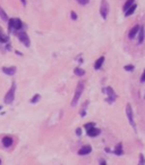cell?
<instances>
[{
  "label": "cell",
  "mask_w": 145,
  "mask_h": 165,
  "mask_svg": "<svg viewBox=\"0 0 145 165\" xmlns=\"http://www.w3.org/2000/svg\"><path fill=\"white\" fill-rule=\"evenodd\" d=\"M82 127H77V129H76V135L77 136H78V137H81L82 136Z\"/></svg>",
  "instance_id": "cell-26"
},
{
  "label": "cell",
  "mask_w": 145,
  "mask_h": 165,
  "mask_svg": "<svg viewBox=\"0 0 145 165\" xmlns=\"http://www.w3.org/2000/svg\"><path fill=\"white\" fill-rule=\"evenodd\" d=\"M144 35H145V32H144V27H141L140 29V32H138V43H141L143 42V40H144Z\"/></svg>",
  "instance_id": "cell-15"
},
{
  "label": "cell",
  "mask_w": 145,
  "mask_h": 165,
  "mask_svg": "<svg viewBox=\"0 0 145 165\" xmlns=\"http://www.w3.org/2000/svg\"><path fill=\"white\" fill-rule=\"evenodd\" d=\"M15 91H16V84H15V82H13V84H11V88L9 89V91L6 93L4 100H5V104H11V102L14 101L15 99Z\"/></svg>",
  "instance_id": "cell-1"
},
{
  "label": "cell",
  "mask_w": 145,
  "mask_h": 165,
  "mask_svg": "<svg viewBox=\"0 0 145 165\" xmlns=\"http://www.w3.org/2000/svg\"><path fill=\"white\" fill-rule=\"evenodd\" d=\"M140 164H145V158H144V155L143 154H140Z\"/></svg>",
  "instance_id": "cell-24"
},
{
  "label": "cell",
  "mask_w": 145,
  "mask_h": 165,
  "mask_svg": "<svg viewBox=\"0 0 145 165\" xmlns=\"http://www.w3.org/2000/svg\"><path fill=\"white\" fill-rule=\"evenodd\" d=\"M23 27V23L19 18H10L9 20V29L10 30H20Z\"/></svg>",
  "instance_id": "cell-3"
},
{
  "label": "cell",
  "mask_w": 145,
  "mask_h": 165,
  "mask_svg": "<svg viewBox=\"0 0 145 165\" xmlns=\"http://www.w3.org/2000/svg\"><path fill=\"white\" fill-rule=\"evenodd\" d=\"M99 163H100V164H102V165H106L107 163H106V161H104V160H101L100 162H99Z\"/></svg>",
  "instance_id": "cell-29"
},
{
  "label": "cell",
  "mask_w": 145,
  "mask_h": 165,
  "mask_svg": "<svg viewBox=\"0 0 145 165\" xmlns=\"http://www.w3.org/2000/svg\"><path fill=\"white\" fill-rule=\"evenodd\" d=\"M115 152L116 155H118V156H121L122 154H124V150H122V145L121 144H118V146L116 147V149H115Z\"/></svg>",
  "instance_id": "cell-16"
},
{
  "label": "cell",
  "mask_w": 145,
  "mask_h": 165,
  "mask_svg": "<svg viewBox=\"0 0 145 165\" xmlns=\"http://www.w3.org/2000/svg\"><path fill=\"white\" fill-rule=\"evenodd\" d=\"M94 125H95V123H93V122H92V123H86L85 127H86V130H88V129H91V127H93Z\"/></svg>",
  "instance_id": "cell-25"
},
{
  "label": "cell",
  "mask_w": 145,
  "mask_h": 165,
  "mask_svg": "<svg viewBox=\"0 0 145 165\" xmlns=\"http://www.w3.org/2000/svg\"><path fill=\"white\" fill-rule=\"evenodd\" d=\"M92 151V147L88 145L86 146H83V147L78 150V155H81V156H85V155H88L90 152Z\"/></svg>",
  "instance_id": "cell-8"
},
{
  "label": "cell",
  "mask_w": 145,
  "mask_h": 165,
  "mask_svg": "<svg viewBox=\"0 0 145 165\" xmlns=\"http://www.w3.org/2000/svg\"><path fill=\"white\" fill-rule=\"evenodd\" d=\"M70 16H72V18H73L74 21L77 20V14L75 13V11H72V13H70Z\"/></svg>",
  "instance_id": "cell-27"
},
{
  "label": "cell",
  "mask_w": 145,
  "mask_h": 165,
  "mask_svg": "<svg viewBox=\"0 0 145 165\" xmlns=\"http://www.w3.org/2000/svg\"><path fill=\"white\" fill-rule=\"evenodd\" d=\"M0 109H1V106H0Z\"/></svg>",
  "instance_id": "cell-32"
},
{
  "label": "cell",
  "mask_w": 145,
  "mask_h": 165,
  "mask_svg": "<svg viewBox=\"0 0 145 165\" xmlns=\"http://www.w3.org/2000/svg\"><path fill=\"white\" fill-rule=\"evenodd\" d=\"M77 2H78L79 5H82V6H85V5H87L88 2H90V0H76Z\"/></svg>",
  "instance_id": "cell-23"
},
{
  "label": "cell",
  "mask_w": 145,
  "mask_h": 165,
  "mask_svg": "<svg viewBox=\"0 0 145 165\" xmlns=\"http://www.w3.org/2000/svg\"><path fill=\"white\" fill-rule=\"evenodd\" d=\"M8 41V38L6 35H4V34L1 33V31H0V42H2V43H6Z\"/></svg>",
  "instance_id": "cell-21"
},
{
  "label": "cell",
  "mask_w": 145,
  "mask_h": 165,
  "mask_svg": "<svg viewBox=\"0 0 145 165\" xmlns=\"http://www.w3.org/2000/svg\"><path fill=\"white\" fill-rule=\"evenodd\" d=\"M136 7H137L136 5H135V4H133V5L130 6V7H129V8L127 9V10L125 11V16H130L132 14H134V11L136 10Z\"/></svg>",
  "instance_id": "cell-13"
},
{
  "label": "cell",
  "mask_w": 145,
  "mask_h": 165,
  "mask_svg": "<svg viewBox=\"0 0 145 165\" xmlns=\"http://www.w3.org/2000/svg\"><path fill=\"white\" fill-rule=\"evenodd\" d=\"M106 92L108 93V97H109V99H108L109 104H112V102L116 100V98H117L116 92L113 91V89L111 88V87H108V88H106Z\"/></svg>",
  "instance_id": "cell-7"
},
{
  "label": "cell",
  "mask_w": 145,
  "mask_h": 165,
  "mask_svg": "<svg viewBox=\"0 0 145 165\" xmlns=\"http://www.w3.org/2000/svg\"><path fill=\"white\" fill-rule=\"evenodd\" d=\"M100 14H101V16H102L103 20H106L108 14H109V4L107 2V0H102V1H101Z\"/></svg>",
  "instance_id": "cell-4"
},
{
  "label": "cell",
  "mask_w": 145,
  "mask_h": 165,
  "mask_svg": "<svg viewBox=\"0 0 145 165\" xmlns=\"http://www.w3.org/2000/svg\"><path fill=\"white\" fill-rule=\"evenodd\" d=\"M100 132H101L100 129H98V127L93 126V127H91V129L87 130V136L88 137H92V138H94V137H96V136L100 135Z\"/></svg>",
  "instance_id": "cell-9"
},
{
  "label": "cell",
  "mask_w": 145,
  "mask_h": 165,
  "mask_svg": "<svg viewBox=\"0 0 145 165\" xmlns=\"http://www.w3.org/2000/svg\"><path fill=\"white\" fill-rule=\"evenodd\" d=\"M0 16H1V18H2L4 21H8V16H7V14H6L5 11L2 10V8H1V7H0Z\"/></svg>",
  "instance_id": "cell-20"
},
{
  "label": "cell",
  "mask_w": 145,
  "mask_h": 165,
  "mask_svg": "<svg viewBox=\"0 0 145 165\" xmlns=\"http://www.w3.org/2000/svg\"><path fill=\"white\" fill-rule=\"evenodd\" d=\"M22 1V4H23L24 6H26V0H20Z\"/></svg>",
  "instance_id": "cell-30"
},
{
  "label": "cell",
  "mask_w": 145,
  "mask_h": 165,
  "mask_svg": "<svg viewBox=\"0 0 145 165\" xmlns=\"http://www.w3.org/2000/svg\"><path fill=\"white\" fill-rule=\"evenodd\" d=\"M134 1H135V0H127V1L125 2V5H124V10H125V11L127 10V9L130 7L133 4H134Z\"/></svg>",
  "instance_id": "cell-18"
},
{
  "label": "cell",
  "mask_w": 145,
  "mask_h": 165,
  "mask_svg": "<svg viewBox=\"0 0 145 165\" xmlns=\"http://www.w3.org/2000/svg\"><path fill=\"white\" fill-rule=\"evenodd\" d=\"M17 35H18V39L20 40V42L24 43V46H25V47H30L31 41H30V38L27 36L26 32H18Z\"/></svg>",
  "instance_id": "cell-6"
},
{
  "label": "cell",
  "mask_w": 145,
  "mask_h": 165,
  "mask_svg": "<svg viewBox=\"0 0 145 165\" xmlns=\"http://www.w3.org/2000/svg\"><path fill=\"white\" fill-rule=\"evenodd\" d=\"M40 98H41V96H40L39 93L34 95V96H33V98L31 99V104H35V102H38L40 100Z\"/></svg>",
  "instance_id": "cell-19"
},
{
  "label": "cell",
  "mask_w": 145,
  "mask_h": 165,
  "mask_svg": "<svg viewBox=\"0 0 145 165\" xmlns=\"http://www.w3.org/2000/svg\"><path fill=\"white\" fill-rule=\"evenodd\" d=\"M134 65H126V66L124 67V70L125 71H127V72H133L134 71Z\"/></svg>",
  "instance_id": "cell-22"
},
{
  "label": "cell",
  "mask_w": 145,
  "mask_h": 165,
  "mask_svg": "<svg viewBox=\"0 0 145 165\" xmlns=\"http://www.w3.org/2000/svg\"><path fill=\"white\" fill-rule=\"evenodd\" d=\"M140 29H141L140 25H135L133 27V29L129 31V34H128L129 39H134L135 36H136V34H138V32H140Z\"/></svg>",
  "instance_id": "cell-10"
},
{
  "label": "cell",
  "mask_w": 145,
  "mask_h": 165,
  "mask_svg": "<svg viewBox=\"0 0 145 165\" xmlns=\"http://www.w3.org/2000/svg\"><path fill=\"white\" fill-rule=\"evenodd\" d=\"M83 89H84V83L79 82L77 84V88H76V91H75V95H74V98L72 100V106H76L77 102H78L79 98H81L82 93H83Z\"/></svg>",
  "instance_id": "cell-2"
},
{
  "label": "cell",
  "mask_w": 145,
  "mask_h": 165,
  "mask_svg": "<svg viewBox=\"0 0 145 165\" xmlns=\"http://www.w3.org/2000/svg\"><path fill=\"white\" fill-rule=\"evenodd\" d=\"M2 72L7 75H14L16 73V67L11 66V67H2Z\"/></svg>",
  "instance_id": "cell-11"
},
{
  "label": "cell",
  "mask_w": 145,
  "mask_h": 165,
  "mask_svg": "<svg viewBox=\"0 0 145 165\" xmlns=\"http://www.w3.org/2000/svg\"><path fill=\"white\" fill-rule=\"evenodd\" d=\"M0 164H1V160H0Z\"/></svg>",
  "instance_id": "cell-31"
},
{
  "label": "cell",
  "mask_w": 145,
  "mask_h": 165,
  "mask_svg": "<svg viewBox=\"0 0 145 165\" xmlns=\"http://www.w3.org/2000/svg\"><path fill=\"white\" fill-rule=\"evenodd\" d=\"M141 82L142 83L145 82V70H144V72H143V74H142V76H141Z\"/></svg>",
  "instance_id": "cell-28"
},
{
  "label": "cell",
  "mask_w": 145,
  "mask_h": 165,
  "mask_svg": "<svg viewBox=\"0 0 145 165\" xmlns=\"http://www.w3.org/2000/svg\"><path fill=\"white\" fill-rule=\"evenodd\" d=\"M74 73H75V75L77 76H83L85 74V71L83 70V68H79V67H76L75 71H74Z\"/></svg>",
  "instance_id": "cell-17"
},
{
  "label": "cell",
  "mask_w": 145,
  "mask_h": 165,
  "mask_svg": "<svg viewBox=\"0 0 145 165\" xmlns=\"http://www.w3.org/2000/svg\"><path fill=\"white\" fill-rule=\"evenodd\" d=\"M103 62H104V57H100L99 59L95 62V64H94V68L95 70H100L101 67H102V65H103Z\"/></svg>",
  "instance_id": "cell-14"
},
{
  "label": "cell",
  "mask_w": 145,
  "mask_h": 165,
  "mask_svg": "<svg viewBox=\"0 0 145 165\" xmlns=\"http://www.w3.org/2000/svg\"><path fill=\"white\" fill-rule=\"evenodd\" d=\"M126 115H127L128 117V121L129 123L132 124L133 129H136V125H135V122H134V114H133V109H132V106L130 104H127V106H126Z\"/></svg>",
  "instance_id": "cell-5"
},
{
  "label": "cell",
  "mask_w": 145,
  "mask_h": 165,
  "mask_svg": "<svg viewBox=\"0 0 145 165\" xmlns=\"http://www.w3.org/2000/svg\"><path fill=\"white\" fill-rule=\"evenodd\" d=\"M2 145H4L5 147H10V146L13 145V139L8 136L4 137V138H2Z\"/></svg>",
  "instance_id": "cell-12"
}]
</instances>
